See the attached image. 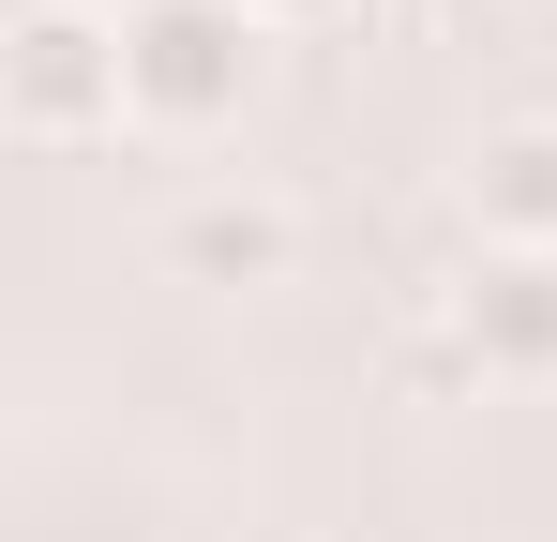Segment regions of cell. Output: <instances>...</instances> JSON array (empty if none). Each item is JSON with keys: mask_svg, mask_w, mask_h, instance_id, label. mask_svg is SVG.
I'll return each mask as SVG.
<instances>
[{"mask_svg": "<svg viewBox=\"0 0 557 542\" xmlns=\"http://www.w3.org/2000/svg\"><path fill=\"white\" fill-rule=\"evenodd\" d=\"M0 121L30 151H106L136 136V61H121V0H30L0 30Z\"/></svg>", "mask_w": 557, "mask_h": 542, "instance_id": "6da1fadb", "label": "cell"}, {"mask_svg": "<svg viewBox=\"0 0 557 542\" xmlns=\"http://www.w3.org/2000/svg\"><path fill=\"white\" fill-rule=\"evenodd\" d=\"M121 61H136V136H226L272 76V30L242 0H121Z\"/></svg>", "mask_w": 557, "mask_h": 542, "instance_id": "7a4b0ae2", "label": "cell"}, {"mask_svg": "<svg viewBox=\"0 0 557 542\" xmlns=\"http://www.w3.org/2000/svg\"><path fill=\"white\" fill-rule=\"evenodd\" d=\"M166 271H182V286H226V301H242V286H286V271H301V211H286L272 181H211V196L166 211Z\"/></svg>", "mask_w": 557, "mask_h": 542, "instance_id": "3957f363", "label": "cell"}, {"mask_svg": "<svg viewBox=\"0 0 557 542\" xmlns=\"http://www.w3.org/2000/svg\"><path fill=\"white\" fill-rule=\"evenodd\" d=\"M453 332H467V361H482V377L557 392V257H467Z\"/></svg>", "mask_w": 557, "mask_h": 542, "instance_id": "277c9868", "label": "cell"}, {"mask_svg": "<svg viewBox=\"0 0 557 542\" xmlns=\"http://www.w3.org/2000/svg\"><path fill=\"white\" fill-rule=\"evenodd\" d=\"M467 226L482 257H557V121H497L467 151Z\"/></svg>", "mask_w": 557, "mask_h": 542, "instance_id": "5b68a950", "label": "cell"}, {"mask_svg": "<svg viewBox=\"0 0 557 542\" xmlns=\"http://www.w3.org/2000/svg\"><path fill=\"white\" fill-rule=\"evenodd\" d=\"M392 392L407 407H437V392H482V361H467V332L437 317V332H392Z\"/></svg>", "mask_w": 557, "mask_h": 542, "instance_id": "8992f818", "label": "cell"}, {"mask_svg": "<svg viewBox=\"0 0 557 542\" xmlns=\"http://www.w3.org/2000/svg\"><path fill=\"white\" fill-rule=\"evenodd\" d=\"M257 30H317V15H362V0H242Z\"/></svg>", "mask_w": 557, "mask_h": 542, "instance_id": "52a82bcc", "label": "cell"}]
</instances>
